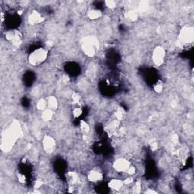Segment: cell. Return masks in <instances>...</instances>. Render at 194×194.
I'll return each instance as SVG.
<instances>
[{"mask_svg": "<svg viewBox=\"0 0 194 194\" xmlns=\"http://www.w3.org/2000/svg\"><path fill=\"white\" fill-rule=\"evenodd\" d=\"M140 189H141V185L139 182H136V183L133 184V193H140Z\"/></svg>", "mask_w": 194, "mask_h": 194, "instance_id": "cell-23", "label": "cell"}, {"mask_svg": "<svg viewBox=\"0 0 194 194\" xmlns=\"http://www.w3.org/2000/svg\"><path fill=\"white\" fill-rule=\"evenodd\" d=\"M71 100H72V103L74 105H79L81 104V101H82V99L81 96L79 95V93H73L72 95H71Z\"/></svg>", "mask_w": 194, "mask_h": 194, "instance_id": "cell-16", "label": "cell"}, {"mask_svg": "<svg viewBox=\"0 0 194 194\" xmlns=\"http://www.w3.org/2000/svg\"><path fill=\"white\" fill-rule=\"evenodd\" d=\"M105 4L107 7L111 8V9H113V8H115L117 6L116 2L112 1V0H109V1H105Z\"/></svg>", "mask_w": 194, "mask_h": 194, "instance_id": "cell-21", "label": "cell"}, {"mask_svg": "<svg viewBox=\"0 0 194 194\" xmlns=\"http://www.w3.org/2000/svg\"><path fill=\"white\" fill-rule=\"evenodd\" d=\"M82 113H83V110L81 109V108L79 105H77L72 110V115L74 118H79L82 115Z\"/></svg>", "mask_w": 194, "mask_h": 194, "instance_id": "cell-19", "label": "cell"}, {"mask_svg": "<svg viewBox=\"0 0 194 194\" xmlns=\"http://www.w3.org/2000/svg\"><path fill=\"white\" fill-rule=\"evenodd\" d=\"M127 18L130 20V21H135V20H137L138 18V12L137 11H135V10H130L127 13Z\"/></svg>", "mask_w": 194, "mask_h": 194, "instance_id": "cell-17", "label": "cell"}, {"mask_svg": "<svg viewBox=\"0 0 194 194\" xmlns=\"http://www.w3.org/2000/svg\"><path fill=\"white\" fill-rule=\"evenodd\" d=\"M42 185H43V182H42L41 180H37V181H36V183H35L34 187L36 189H39L40 187H41Z\"/></svg>", "mask_w": 194, "mask_h": 194, "instance_id": "cell-25", "label": "cell"}, {"mask_svg": "<svg viewBox=\"0 0 194 194\" xmlns=\"http://www.w3.org/2000/svg\"><path fill=\"white\" fill-rule=\"evenodd\" d=\"M80 129H81V131L83 133V134L85 135L88 134L90 131V125L88 124L87 122L84 121H81L80 123Z\"/></svg>", "mask_w": 194, "mask_h": 194, "instance_id": "cell-15", "label": "cell"}, {"mask_svg": "<svg viewBox=\"0 0 194 194\" xmlns=\"http://www.w3.org/2000/svg\"><path fill=\"white\" fill-rule=\"evenodd\" d=\"M46 101H47V106L48 108L49 109L53 110H56L58 108V100L55 96H49L46 99Z\"/></svg>", "mask_w": 194, "mask_h": 194, "instance_id": "cell-11", "label": "cell"}, {"mask_svg": "<svg viewBox=\"0 0 194 194\" xmlns=\"http://www.w3.org/2000/svg\"><path fill=\"white\" fill-rule=\"evenodd\" d=\"M165 48L161 46H156L153 51V55H152V59H153V63L156 66H161L164 64L165 59Z\"/></svg>", "mask_w": 194, "mask_h": 194, "instance_id": "cell-4", "label": "cell"}, {"mask_svg": "<svg viewBox=\"0 0 194 194\" xmlns=\"http://www.w3.org/2000/svg\"><path fill=\"white\" fill-rule=\"evenodd\" d=\"M125 185L124 183V180L118 178L112 179V180H109L108 183V188H110L112 190H115V191H119Z\"/></svg>", "mask_w": 194, "mask_h": 194, "instance_id": "cell-9", "label": "cell"}, {"mask_svg": "<svg viewBox=\"0 0 194 194\" xmlns=\"http://www.w3.org/2000/svg\"><path fill=\"white\" fill-rule=\"evenodd\" d=\"M145 193H157V191H155V190H153L151 188H148L146 190L144 191Z\"/></svg>", "mask_w": 194, "mask_h": 194, "instance_id": "cell-26", "label": "cell"}, {"mask_svg": "<svg viewBox=\"0 0 194 194\" xmlns=\"http://www.w3.org/2000/svg\"><path fill=\"white\" fill-rule=\"evenodd\" d=\"M131 165L130 162L126 158H118L113 162V168L115 171L119 173H124Z\"/></svg>", "mask_w": 194, "mask_h": 194, "instance_id": "cell-5", "label": "cell"}, {"mask_svg": "<svg viewBox=\"0 0 194 194\" xmlns=\"http://www.w3.org/2000/svg\"><path fill=\"white\" fill-rule=\"evenodd\" d=\"M87 179L92 183H97V182H99L103 180V174L100 170L93 169L90 171V172L88 173Z\"/></svg>", "mask_w": 194, "mask_h": 194, "instance_id": "cell-7", "label": "cell"}, {"mask_svg": "<svg viewBox=\"0 0 194 194\" xmlns=\"http://www.w3.org/2000/svg\"><path fill=\"white\" fill-rule=\"evenodd\" d=\"M114 115H115V119L121 121V120L123 119L124 116V111L121 108H118V109L115 112Z\"/></svg>", "mask_w": 194, "mask_h": 194, "instance_id": "cell-18", "label": "cell"}, {"mask_svg": "<svg viewBox=\"0 0 194 194\" xmlns=\"http://www.w3.org/2000/svg\"><path fill=\"white\" fill-rule=\"evenodd\" d=\"M42 145L45 152L48 154L54 153L56 148V143L55 139L49 135H46L43 139Z\"/></svg>", "mask_w": 194, "mask_h": 194, "instance_id": "cell-6", "label": "cell"}, {"mask_svg": "<svg viewBox=\"0 0 194 194\" xmlns=\"http://www.w3.org/2000/svg\"><path fill=\"white\" fill-rule=\"evenodd\" d=\"M164 89V84L162 81H158L154 86V90H155L156 93H160L163 91Z\"/></svg>", "mask_w": 194, "mask_h": 194, "instance_id": "cell-20", "label": "cell"}, {"mask_svg": "<svg viewBox=\"0 0 194 194\" xmlns=\"http://www.w3.org/2000/svg\"><path fill=\"white\" fill-rule=\"evenodd\" d=\"M136 171H137L136 168H135L134 166H133V165H130V168H128L126 172H125V174H127V175H129V176H133V175H135Z\"/></svg>", "mask_w": 194, "mask_h": 194, "instance_id": "cell-22", "label": "cell"}, {"mask_svg": "<svg viewBox=\"0 0 194 194\" xmlns=\"http://www.w3.org/2000/svg\"><path fill=\"white\" fill-rule=\"evenodd\" d=\"M133 181L134 180H133V176H128V178L124 180V185H130L132 183H133Z\"/></svg>", "mask_w": 194, "mask_h": 194, "instance_id": "cell-24", "label": "cell"}, {"mask_svg": "<svg viewBox=\"0 0 194 194\" xmlns=\"http://www.w3.org/2000/svg\"><path fill=\"white\" fill-rule=\"evenodd\" d=\"M68 180L71 185L77 184L80 180V177L76 172L70 171L68 173Z\"/></svg>", "mask_w": 194, "mask_h": 194, "instance_id": "cell-12", "label": "cell"}, {"mask_svg": "<svg viewBox=\"0 0 194 194\" xmlns=\"http://www.w3.org/2000/svg\"><path fill=\"white\" fill-rule=\"evenodd\" d=\"M28 23L31 25H36L40 24L44 20L43 15L36 11H33L28 16Z\"/></svg>", "mask_w": 194, "mask_h": 194, "instance_id": "cell-8", "label": "cell"}, {"mask_svg": "<svg viewBox=\"0 0 194 194\" xmlns=\"http://www.w3.org/2000/svg\"><path fill=\"white\" fill-rule=\"evenodd\" d=\"M48 57V50L44 48H39L33 50L28 57L30 65L32 66H38L43 64Z\"/></svg>", "mask_w": 194, "mask_h": 194, "instance_id": "cell-1", "label": "cell"}, {"mask_svg": "<svg viewBox=\"0 0 194 194\" xmlns=\"http://www.w3.org/2000/svg\"><path fill=\"white\" fill-rule=\"evenodd\" d=\"M36 108H37V110H39V111H44L45 109H46V108H47V101H46V99H40L38 100L37 103H36Z\"/></svg>", "mask_w": 194, "mask_h": 194, "instance_id": "cell-14", "label": "cell"}, {"mask_svg": "<svg viewBox=\"0 0 194 194\" xmlns=\"http://www.w3.org/2000/svg\"><path fill=\"white\" fill-rule=\"evenodd\" d=\"M103 16V13L98 9H91L87 11V17L90 20H97Z\"/></svg>", "mask_w": 194, "mask_h": 194, "instance_id": "cell-10", "label": "cell"}, {"mask_svg": "<svg viewBox=\"0 0 194 194\" xmlns=\"http://www.w3.org/2000/svg\"><path fill=\"white\" fill-rule=\"evenodd\" d=\"M99 48L98 40L94 36H88L82 42V48L87 56L93 57L96 55Z\"/></svg>", "mask_w": 194, "mask_h": 194, "instance_id": "cell-2", "label": "cell"}, {"mask_svg": "<svg viewBox=\"0 0 194 194\" xmlns=\"http://www.w3.org/2000/svg\"><path fill=\"white\" fill-rule=\"evenodd\" d=\"M53 117V111L49 108H46L44 111L42 112L41 114V118L42 120L46 122L51 121V119Z\"/></svg>", "mask_w": 194, "mask_h": 194, "instance_id": "cell-13", "label": "cell"}, {"mask_svg": "<svg viewBox=\"0 0 194 194\" xmlns=\"http://www.w3.org/2000/svg\"><path fill=\"white\" fill-rule=\"evenodd\" d=\"M179 40L183 45L192 43L194 40V30L191 26H185L180 31Z\"/></svg>", "mask_w": 194, "mask_h": 194, "instance_id": "cell-3", "label": "cell"}]
</instances>
